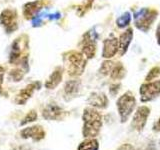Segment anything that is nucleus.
<instances>
[{
	"instance_id": "f3484780",
	"label": "nucleus",
	"mask_w": 160,
	"mask_h": 150,
	"mask_svg": "<svg viewBox=\"0 0 160 150\" xmlns=\"http://www.w3.org/2000/svg\"><path fill=\"white\" fill-rule=\"evenodd\" d=\"M132 36H133V33H132V31L130 29L127 30L126 32H124L121 36H120L119 49H120V53H121V54H124L125 52H126L128 45H129L130 42H131Z\"/></svg>"
},
{
	"instance_id": "6e6552de",
	"label": "nucleus",
	"mask_w": 160,
	"mask_h": 150,
	"mask_svg": "<svg viewBox=\"0 0 160 150\" xmlns=\"http://www.w3.org/2000/svg\"><path fill=\"white\" fill-rule=\"evenodd\" d=\"M40 88V84L39 82H35V83H30L28 84L26 87L23 88L21 91L19 92V94L15 98V103L18 105H23L27 100L32 96V94L34 92L35 89H39Z\"/></svg>"
},
{
	"instance_id": "9d476101",
	"label": "nucleus",
	"mask_w": 160,
	"mask_h": 150,
	"mask_svg": "<svg viewBox=\"0 0 160 150\" xmlns=\"http://www.w3.org/2000/svg\"><path fill=\"white\" fill-rule=\"evenodd\" d=\"M151 13L152 12L148 11L147 9H142L135 14V21H136V25L140 29H144V26H150V24L154 19V14Z\"/></svg>"
},
{
	"instance_id": "ddd939ff",
	"label": "nucleus",
	"mask_w": 160,
	"mask_h": 150,
	"mask_svg": "<svg viewBox=\"0 0 160 150\" xmlns=\"http://www.w3.org/2000/svg\"><path fill=\"white\" fill-rule=\"evenodd\" d=\"M62 80V68L58 67L54 70L52 74L50 75L47 81L45 82V87L48 89H54L56 86H58L59 83Z\"/></svg>"
},
{
	"instance_id": "412c9836",
	"label": "nucleus",
	"mask_w": 160,
	"mask_h": 150,
	"mask_svg": "<svg viewBox=\"0 0 160 150\" xmlns=\"http://www.w3.org/2000/svg\"><path fill=\"white\" fill-rule=\"evenodd\" d=\"M130 20H131L130 14L129 13H125V14L122 15V16H120L117 19V25L120 28H123L125 26H127V25L130 23Z\"/></svg>"
},
{
	"instance_id": "cd10ccee",
	"label": "nucleus",
	"mask_w": 160,
	"mask_h": 150,
	"mask_svg": "<svg viewBox=\"0 0 160 150\" xmlns=\"http://www.w3.org/2000/svg\"><path fill=\"white\" fill-rule=\"evenodd\" d=\"M144 150H156V147H155V145L153 143H150Z\"/></svg>"
},
{
	"instance_id": "c85d7f7f",
	"label": "nucleus",
	"mask_w": 160,
	"mask_h": 150,
	"mask_svg": "<svg viewBox=\"0 0 160 150\" xmlns=\"http://www.w3.org/2000/svg\"><path fill=\"white\" fill-rule=\"evenodd\" d=\"M156 36H157V38H158V42H159V44H160V25H159L158 28H157V30H156Z\"/></svg>"
},
{
	"instance_id": "4be33fe9",
	"label": "nucleus",
	"mask_w": 160,
	"mask_h": 150,
	"mask_svg": "<svg viewBox=\"0 0 160 150\" xmlns=\"http://www.w3.org/2000/svg\"><path fill=\"white\" fill-rule=\"evenodd\" d=\"M36 119H37V113H36V111L31 110V111H29L26 114V116L23 118V120L21 121V125H25V124H27V123L33 122Z\"/></svg>"
},
{
	"instance_id": "f8f14e48",
	"label": "nucleus",
	"mask_w": 160,
	"mask_h": 150,
	"mask_svg": "<svg viewBox=\"0 0 160 150\" xmlns=\"http://www.w3.org/2000/svg\"><path fill=\"white\" fill-rule=\"evenodd\" d=\"M88 103L89 105L95 107V108H106L108 105V99L106 97V95L104 93H92L90 95V97L88 98Z\"/></svg>"
},
{
	"instance_id": "0eeeda50",
	"label": "nucleus",
	"mask_w": 160,
	"mask_h": 150,
	"mask_svg": "<svg viewBox=\"0 0 160 150\" xmlns=\"http://www.w3.org/2000/svg\"><path fill=\"white\" fill-rule=\"evenodd\" d=\"M66 115V112L55 104H49L44 108L42 112V116L46 120H60L63 119Z\"/></svg>"
},
{
	"instance_id": "7ed1b4c3",
	"label": "nucleus",
	"mask_w": 160,
	"mask_h": 150,
	"mask_svg": "<svg viewBox=\"0 0 160 150\" xmlns=\"http://www.w3.org/2000/svg\"><path fill=\"white\" fill-rule=\"evenodd\" d=\"M65 61L67 64L68 74L71 76H78L82 74L85 65H86V60L84 59L83 54L79 52H69L65 58Z\"/></svg>"
},
{
	"instance_id": "dca6fc26",
	"label": "nucleus",
	"mask_w": 160,
	"mask_h": 150,
	"mask_svg": "<svg viewBox=\"0 0 160 150\" xmlns=\"http://www.w3.org/2000/svg\"><path fill=\"white\" fill-rule=\"evenodd\" d=\"M82 52L88 58H92L95 54V44L93 43V39L91 37H88V35H86L83 41Z\"/></svg>"
},
{
	"instance_id": "a878e982",
	"label": "nucleus",
	"mask_w": 160,
	"mask_h": 150,
	"mask_svg": "<svg viewBox=\"0 0 160 150\" xmlns=\"http://www.w3.org/2000/svg\"><path fill=\"white\" fill-rule=\"evenodd\" d=\"M118 150H134V147L132 146V145L126 143V144L121 145V146L118 148Z\"/></svg>"
},
{
	"instance_id": "c756f323",
	"label": "nucleus",
	"mask_w": 160,
	"mask_h": 150,
	"mask_svg": "<svg viewBox=\"0 0 160 150\" xmlns=\"http://www.w3.org/2000/svg\"><path fill=\"white\" fill-rule=\"evenodd\" d=\"M159 144H160V141H159Z\"/></svg>"
},
{
	"instance_id": "5701e85b",
	"label": "nucleus",
	"mask_w": 160,
	"mask_h": 150,
	"mask_svg": "<svg viewBox=\"0 0 160 150\" xmlns=\"http://www.w3.org/2000/svg\"><path fill=\"white\" fill-rule=\"evenodd\" d=\"M159 74H160V69L157 68V67L153 68V69L151 70V71H150V72L148 73L147 76H146V81H150V80H152V79H154V78H156Z\"/></svg>"
},
{
	"instance_id": "9b49d317",
	"label": "nucleus",
	"mask_w": 160,
	"mask_h": 150,
	"mask_svg": "<svg viewBox=\"0 0 160 150\" xmlns=\"http://www.w3.org/2000/svg\"><path fill=\"white\" fill-rule=\"evenodd\" d=\"M44 2L42 0H37L34 2H29L24 5L23 15L26 19H31L36 16V14L43 8Z\"/></svg>"
},
{
	"instance_id": "b1692460",
	"label": "nucleus",
	"mask_w": 160,
	"mask_h": 150,
	"mask_svg": "<svg viewBox=\"0 0 160 150\" xmlns=\"http://www.w3.org/2000/svg\"><path fill=\"white\" fill-rule=\"evenodd\" d=\"M5 70L2 66H0V93H2V83H3V77H4Z\"/></svg>"
},
{
	"instance_id": "39448f33",
	"label": "nucleus",
	"mask_w": 160,
	"mask_h": 150,
	"mask_svg": "<svg viewBox=\"0 0 160 150\" xmlns=\"http://www.w3.org/2000/svg\"><path fill=\"white\" fill-rule=\"evenodd\" d=\"M160 94V80L143 84L140 87V100L142 102L151 101Z\"/></svg>"
},
{
	"instance_id": "2eb2a0df",
	"label": "nucleus",
	"mask_w": 160,
	"mask_h": 150,
	"mask_svg": "<svg viewBox=\"0 0 160 150\" xmlns=\"http://www.w3.org/2000/svg\"><path fill=\"white\" fill-rule=\"evenodd\" d=\"M80 89V81L78 80H70L64 86V94L65 97H74Z\"/></svg>"
},
{
	"instance_id": "1a4fd4ad",
	"label": "nucleus",
	"mask_w": 160,
	"mask_h": 150,
	"mask_svg": "<svg viewBox=\"0 0 160 150\" xmlns=\"http://www.w3.org/2000/svg\"><path fill=\"white\" fill-rule=\"evenodd\" d=\"M21 136L22 138H31L35 141H39V140H41L44 138L45 136V131L43 127L39 126V125H36V126H31V127H27L23 129L21 131Z\"/></svg>"
},
{
	"instance_id": "20e7f679",
	"label": "nucleus",
	"mask_w": 160,
	"mask_h": 150,
	"mask_svg": "<svg viewBox=\"0 0 160 150\" xmlns=\"http://www.w3.org/2000/svg\"><path fill=\"white\" fill-rule=\"evenodd\" d=\"M0 23L6 30V32L12 33L18 28L17 12L13 9H5L0 14Z\"/></svg>"
},
{
	"instance_id": "423d86ee",
	"label": "nucleus",
	"mask_w": 160,
	"mask_h": 150,
	"mask_svg": "<svg viewBox=\"0 0 160 150\" xmlns=\"http://www.w3.org/2000/svg\"><path fill=\"white\" fill-rule=\"evenodd\" d=\"M149 114H150V109L148 107L146 106L138 107L132 118L131 127L138 132L142 131L143 128L145 127V124L147 122V118L149 116Z\"/></svg>"
},
{
	"instance_id": "393cba45",
	"label": "nucleus",
	"mask_w": 160,
	"mask_h": 150,
	"mask_svg": "<svg viewBox=\"0 0 160 150\" xmlns=\"http://www.w3.org/2000/svg\"><path fill=\"white\" fill-rule=\"evenodd\" d=\"M119 87H120V85H117V84L112 85V86L110 87V89H109L110 93H111L112 95H115V94H116L119 91Z\"/></svg>"
},
{
	"instance_id": "f03ea898",
	"label": "nucleus",
	"mask_w": 160,
	"mask_h": 150,
	"mask_svg": "<svg viewBox=\"0 0 160 150\" xmlns=\"http://www.w3.org/2000/svg\"><path fill=\"white\" fill-rule=\"evenodd\" d=\"M135 106H136V100L130 92H126L119 97L117 100V109L122 123L126 122L128 118L131 116Z\"/></svg>"
},
{
	"instance_id": "a211bd4d",
	"label": "nucleus",
	"mask_w": 160,
	"mask_h": 150,
	"mask_svg": "<svg viewBox=\"0 0 160 150\" xmlns=\"http://www.w3.org/2000/svg\"><path fill=\"white\" fill-rule=\"evenodd\" d=\"M98 141L94 138L85 140V141L80 143V145L78 146V150H98Z\"/></svg>"
},
{
	"instance_id": "f257e3e1",
	"label": "nucleus",
	"mask_w": 160,
	"mask_h": 150,
	"mask_svg": "<svg viewBox=\"0 0 160 150\" xmlns=\"http://www.w3.org/2000/svg\"><path fill=\"white\" fill-rule=\"evenodd\" d=\"M83 129L82 134L85 138H93L97 136L102 126V116L96 109L85 108L82 115Z\"/></svg>"
},
{
	"instance_id": "aec40b11",
	"label": "nucleus",
	"mask_w": 160,
	"mask_h": 150,
	"mask_svg": "<svg viewBox=\"0 0 160 150\" xmlns=\"http://www.w3.org/2000/svg\"><path fill=\"white\" fill-rule=\"evenodd\" d=\"M124 69L122 65H120V63H118V65H115L113 66L112 70H111V77L115 80L117 79H121L124 76Z\"/></svg>"
},
{
	"instance_id": "4468645a",
	"label": "nucleus",
	"mask_w": 160,
	"mask_h": 150,
	"mask_svg": "<svg viewBox=\"0 0 160 150\" xmlns=\"http://www.w3.org/2000/svg\"><path fill=\"white\" fill-rule=\"evenodd\" d=\"M118 48V41L117 39H107L104 41V48H103V57L110 58L113 57L114 54L117 52Z\"/></svg>"
},
{
	"instance_id": "bb28decb",
	"label": "nucleus",
	"mask_w": 160,
	"mask_h": 150,
	"mask_svg": "<svg viewBox=\"0 0 160 150\" xmlns=\"http://www.w3.org/2000/svg\"><path fill=\"white\" fill-rule=\"evenodd\" d=\"M153 131L154 132H160V117L156 122L153 124Z\"/></svg>"
},
{
	"instance_id": "6ab92c4d",
	"label": "nucleus",
	"mask_w": 160,
	"mask_h": 150,
	"mask_svg": "<svg viewBox=\"0 0 160 150\" xmlns=\"http://www.w3.org/2000/svg\"><path fill=\"white\" fill-rule=\"evenodd\" d=\"M24 76V72H23V70H21L20 68H14L12 69L11 71L9 72V75H8V77L10 80H12V81L14 82H18L20 81Z\"/></svg>"
}]
</instances>
